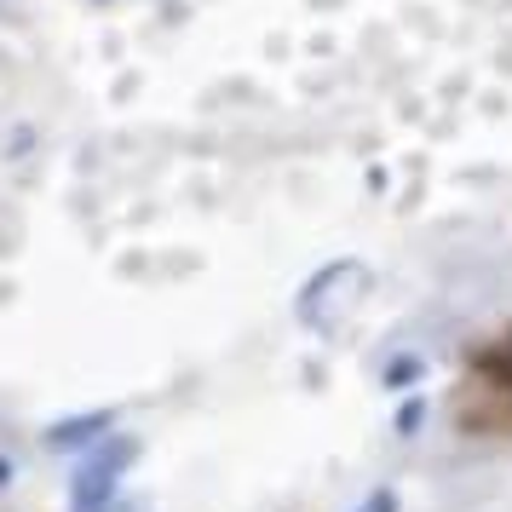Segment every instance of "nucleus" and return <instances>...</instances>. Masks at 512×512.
Returning a JSON list of instances; mask_svg holds the SVG:
<instances>
[{
    "mask_svg": "<svg viewBox=\"0 0 512 512\" xmlns=\"http://www.w3.org/2000/svg\"><path fill=\"white\" fill-rule=\"evenodd\" d=\"M133 455V443H110L104 455H93V461L75 466L70 478V507L75 512H110V501H116V484H121V461Z\"/></svg>",
    "mask_w": 512,
    "mask_h": 512,
    "instance_id": "obj_1",
    "label": "nucleus"
},
{
    "mask_svg": "<svg viewBox=\"0 0 512 512\" xmlns=\"http://www.w3.org/2000/svg\"><path fill=\"white\" fill-rule=\"evenodd\" d=\"M104 432H110V409L104 415H87V420H64L58 432H47V443L52 449H75V443H98Z\"/></svg>",
    "mask_w": 512,
    "mask_h": 512,
    "instance_id": "obj_2",
    "label": "nucleus"
},
{
    "mask_svg": "<svg viewBox=\"0 0 512 512\" xmlns=\"http://www.w3.org/2000/svg\"><path fill=\"white\" fill-rule=\"evenodd\" d=\"M420 374H426V357H420V351H397L392 363L380 369V380H386L392 392H415V386H420Z\"/></svg>",
    "mask_w": 512,
    "mask_h": 512,
    "instance_id": "obj_3",
    "label": "nucleus"
},
{
    "mask_svg": "<svg viewBox=\"0 0 512 512\" xmlns=\"http://www.w3.org/2000/svg\"><path fill=\"white\" fill-rule=\"evenodd\" d=\"M420 420H426V397H409V403L397 409V432H403V438H415Z\"/></svg>",
    "mask_w": 512,
    "mask_h": 512,
    "instance_id": "obj_4",
    "label": "nucleus"
},
{
    "mask_svg": "<svg viewBox=\"0 0 512 512\" xmlns=\"http://www.w3.org/2000/svg\"><path fill=\"white\" fill-rule=\"evenodd\" d=\"M357 512H397V489H374V495H369Z\"/></svg>",
    "mask_w": 512,
    "mask_h": 512,
    "instance_id": "obj_5",
    "label": "nucleus"
},
{
    "mask_svg": "<svg viewBox=\"0 0 512 512\" xmlns=\"http://www.w3.org/2000/svg\"><path fill=\"white\" fill-rule=\"evenodd\" d=\"M12 484V461H6V455H0V489Z\"/></svg>",
    "mask_w": 512,
    "mask_h": 512,
    "instance_id": "obj_6",
    "label": "nucleus"
}]
</instances>
